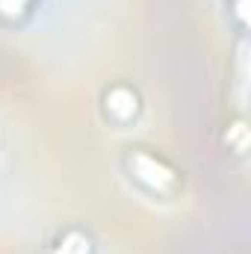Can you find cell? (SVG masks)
<instances>
[{
	"mask_svg": "<svg viewBox=\"0 0 251 254\" xmlns=\"http://www.w3.org/2000/svg\"><path fill=\"white\" fill-rule=\"evenodd\" d=\"M101 107H104V116L113 125L127 127L130 122H136L139 113H142V95L130 83H113V86L104 89Z\"/></svg>",
	"mask_w": 251,
	"mask_h": 254,
	"instance_id": "obj_2",
	"label": "cell"
},
{
	"mask_svg": "<svg viewBox=\"0 0 251 254\" xmlns=\"http://www.w3.org/2000/svg\"><path fill=\"white\" fill-rule=\"evenodd\" d=\"M246 139H249V130L243 122H234V125L225 130V142H228V148H234L237 154H246Z\"/></svg>",
	"mask_w": 251,
	"mask_h": 254,
	"instance_id": "obj_5",
	"label": "cell"
},
{
	"mask_svg": "<svg viewBox=\"0 0 251 254\" xmlns=\"http://www.w3.org/2000/svg\"><path fill=\"white\" fill-rule=\"evenodd\" d=\"M45 254H95V240L86 228H65L57 234V240L51 243V249Z\"/></svg>",
	"mask_w": 251,
	"mask_h": 254,
	"instance_id": "obj_3",
	"label": "cell"
},
{
	"mask_svg": "<svg viewBox=\"0 0 251 254\" xmlns=\"http://www.w3.org/2000/svg\"><path fill=\"white\" fill-rule=\"evenodd\" d=\"M125 172L130 178V184H136L151 198H163V201L178 198L181 184H184L178 166H172L163 154H157L151 148H127Z\"/></svg>",
	"mask_w": 251,
	"mask_h": 254,
	"instance_id": "obj_1",
	"label": "cell"
},
{
	"mask_svg": "<svg viewBox=\"0 0 251 254\" xmlns=\"http://www.w3.org/2000/svg\"><path fill=\"white\" fill-rule=\"evenodd\" d=\"M234 12H237L240 18H246V0H234Z\"/></svg>",
	"mask_w": 251,
	"mask_h": 254,
	"instance_id": "obj_6",
	"label": "cell"
},
{
	"mask_svg": "<svg viewBox=\"0 0 251 254\" xmlns=\"http://www.w3.org/2000/svg\"><path fill=\"white\" fill-rule=\"evenodd\" d=\"M36 9V0H0V21L3 24H21Z\"/></svg>",
	"mask_w": 251,
	"mask_h": 254,
	"instance_id": "obj_4",
	"label": "cell"
}]
</instances>
